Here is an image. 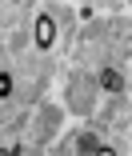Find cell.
Here are the masks:
<instances>
[{"label":"cell","instance_id":"cell-1","mask_svg":"<svg viewBox=\"0 0 132 156\" xmlns=\"http://www.w3.org/2000/svg\"><path fill=\"white\" fill-rule=\"evenodd\" d=\"M52 40H56V24H52V16H40V20H36V44L48 48Z\"/></svg>","mask_w":132,"mask_h":156},{"label":"cell","instance_id":"cell-2","mask_svg":"<svg viewBox=\"0 0 132 156\" xmlns=\"http://www.w3.org/2000/svg\"><path fill=\"white\" fill-rule=\"evenodd\" d=\"M80 152H108V148L96 140V136H84V140H80Z\"/></svg>","mask_w":132,"mask_h":156},{"label":"cell","instance_id":"cell-3","mask_svg":"<svg viewBox=\"0 0 132 156\" xmlns=\"http://www.w3.org/2000/svg\"><path fill=\"white\" fill-rule=\"evenodd\" d=\"M100 80H104V88H112V92H120V88H124V80H120L116 72H104Z\"/></svg>","mask_w":132,"mask_h":156},{"label":"cell","instance_id":"cell-4","mask_svg":"<svg viewBox=\"0 0 132 156\" xmlns=\"http://www.w3.org/2000/svg\"><path fill=\"white\" fill-rule=\"evenodd\" d=\"M8 88H12V80H8L4 72H0V96H8Z\"/></svg>","mask_w":132,"mask_h":156}]
</instances>
